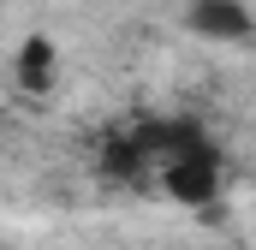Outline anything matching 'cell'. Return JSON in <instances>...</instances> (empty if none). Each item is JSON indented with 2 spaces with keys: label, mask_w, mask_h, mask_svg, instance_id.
I'll use <instances>...</instances> for the list:
<instances>
[{
  "label": "cell",
  "mask_w": 256,
  "mask_h": 250,
  "mask_svg": "<svg viewBox=\"0 0 256 250\" xmlns=\"http://www.w3.org/2000/svg\"><path fill=\"white\" fill-rule=\"evenodd\" d=\"M161 185L173 190L179 202H191V208L214 202V190H220V155L208 149V137H202L196 125L179 137L173 155H161Z\"/></svg>",
  "instance_id": "obj_1"
},
{
  "label": "cell",
  "mask_w": 256,
  "mask_h": 250,
  "mask_svg": "<svg viewBox=\"0 0 256 250\" xmlns=\"http://www.w3.org/2000/svg\"><path fill=\"white\" fill-rule=\"evenodd\" d=\"M191 24L202 36H214V42H244V36H250V12H244L238 0H196Z\"/></svg>",
  "instance_id": "obj_2"
},
{
  "label": "cell",
  "mask_w": 256,
  "mask_h": 250,
  "mask_svg": "<svg viewBox=\"0 0 256 250\" xmlns=\"http://www.w3.org/2000/svg\"><path fill=\"white\" fill-rule=\"evenodd\" d=\"M54 72H60L54 42H48V36H24V48H18V84H24L30 96H48V90H54Z\"/></svg>",
  "instance_id": "obj_3"
}]
</instances>
